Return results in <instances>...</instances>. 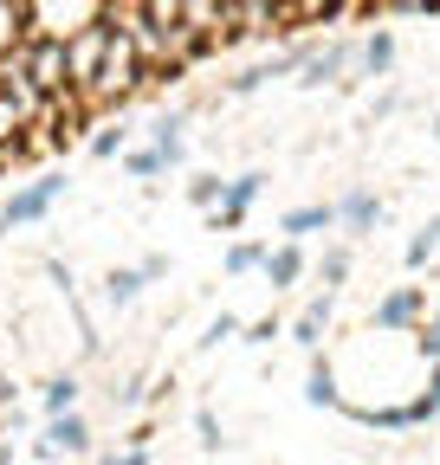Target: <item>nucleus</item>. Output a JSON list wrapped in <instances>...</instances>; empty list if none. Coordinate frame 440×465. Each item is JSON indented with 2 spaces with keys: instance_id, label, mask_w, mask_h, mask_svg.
Here are the masks:
<instances>
[{
  "instance_id": "412c9836",
  "label": "nucleus",
  "mask_w": 440,
  "mask_h": 465,
  "mask_svg": "<svg viewBox=\"0 0 440 465\" xmlns=\"http://www.w3.org/2000/svg\"><path fill=\"white\" fill-rule=\"evenodd\" d=\"M124 168L136 174V182H155V174H162V168H169V155H162V149L149 143V149H130V155H124Z\"/></svg>"
},
{
  "instance_id": "7c9ffc66",
  "label": "nucleus",
  "mask_w": 440,
  "mask_h": 465,
  "mask_svg": "<svg viewBox=\"0 0 440 465\" xmlns=\"http://www.w3.org/2000/svg\"><path fill=\"white\" fill-rule=\"evenodd\" d=\"M0 407H14V381L7 375H0Z\"/></svg>"
},
{
  "instance_id": "c85d7f7f",
  "label": "nucleus",
  "mask_w": 440,
  "mask_h": 465,
  "mask_svg": "<svg viewBox=\"0 0 440 465\" xmlns=\"http://www.w3.org/2000/svg\"><path fill=\"white\" fill-rule=\"evenodd\" d=\"M195 433H201V446H207V452L220 446V427H214V414H201V420H195Z\"/></svg>"
},
{
  "instance_id": "39448f33",
  "label": "nucleus",
  "mask_w": 440,
  "mask_h": 465,
  "mask_svg": "<svg viewBox=\"0 0 440 465\" xmlns=\"http://www.w3.org/2000/svg\"><path fill=\"white\" fill-rule=\"evenodd\" d=\"M59 194H65V174H39L33 188H20V194H14L7 207H0V226L14 232V226H33V220H45Z\"/></svg>"
},
{
  "instance_id": "f8f14e48",
  "label": "nucleus",
  "mask_w": 440,
  "mask_h": 465,
  "mask_svg": "<svg viewBox=\"0 0 440 465\" xmlns=\"http://www.w3.org/2000/svg\"><path fill=\"white\" fill-rule=\"evenodd\" d=\"M382 220V201L369 194V188H350L344 201H337V226H350V232H369Z\"/></svg>"
},
{
  "instance_id": "20e7f679",
  "label": "nucleus",
  "mask_w": 440,
  "mask_h": 465,
  "mask_svg": "<svg viewBox=\"0 0 440 465\" xmlns=\"http://www.w3.org/2000/svg\"><path fill=\"white\" fill-rule=\"evenodd\" d=\"M91 452V427L78 420V407H65V414H45V433L33 446V459H85Z\"/></svg>"
},
{
  "instance_id": "a211bd4d",
  "label": "nucleus",
  "mask_w": 440,
  "mask_h": 465,
  "mask_svg": "<svg viewBox=\"0 0 440 465\" xmlns=\"http://www.w3.org/2000/svg\"><path fill=\"white\" fill-rule=\"evenodd\" d=\"M143 284H149V272H143V265H124V272H110V278H104V298H110V304H130Z\"/></svg>"
},
{
  "instance_id": "4468645a",
  "label": "nucleus",
  "mask_w": 440,
  "mask_h": 465,
  "mask_svg": "<svg viewBox=\"0 0 440 465\" xmlns=\"http://www.w3.org/2000/svg\"><path fill=\"white\" fill-rule=\"evenodd\" d=\"M324 330H330V291H324V298H317V304H311V311H305L298 323H292V342H298V349H311V356H317Z\"/></svg>"
},
{
  "instance_id": "b1692460",
  "label": "nucleus",
  "mask_w": 440,
  "mask_h": 465,
  "mask_svg": "<svg viewBox=\"0 0 440 465\" xmlns=\"http://www.w3.org/2000/svg\"><path fill=\"white\" fill-rule=\"evenodd\" d=\"M220 194H227V182H220V174H188V201H195V207H214Z\"/></svg>"
},
{
  "instance_id": "f3484780",
  "label": "nucleus",
  "mask_w": 440,
  "mask_h": 465,
  "mask_svg": "<svg viewBox=\"0 0 440 465\" xmlns=\"http://www.w3.org/2000/svg\"><path fill=\"white\" fill-rule=\"evenodd\" d=\"M434 252H440V213H434L427 226H415V240H408V252H402V259H408V272H421Z\"/></svg>"
},
{
  "instance_id": "4be33fe9",
  "label": "nucleus",
  "mask_w": 440,
  "mask_h": 465,
  "mask_svg": "<svg viewBox=\"0 0 440 465\" xmlns=\"http://www.w3.org/2000/svg\"><path fill=\"white\" fill-rule=\"evenodd\" d=\"M65 407H78V381L72 375H52L45 381V414H65Z\"/></svg>"
},
{
  "instance_id": "f257e3e1",
  "label": "nucleus",
  "mask_w": 440,
  "mask_h": 465,
  "mask_svg": "<svg viewBox=\"0 0 440 465\" xmlns=\"http://www.w3.org/2000/svg\"><path fill=\"white\" fill-rule=\"evenodd\" d=\"M14 45H20V58H26V72H33V84L45 91V104L52 97H72V52H65V33H45V26H14Z\"/></svg>"
},
{
  "instance_id": "aec40b11",
  "label": "nucleus",
  "mask_w": 440,
  "mask_h": 465,
  "mask_svg": "<svg viewBox=\"0 0 440 465\" xmlns=\"http://www.w3.org/2000/svg\"><path fill=\"white\" fill-rule=\"evenodd\" d=\"M305 401H311V407H337V401H344V394H337V375H330V362H317V369H311Z\"/></svg>"
},
{
  "instance_id": "6ab92c4d",
  "label": "nucleus",
  "mask_w": 440,
  "mask_h": 465,
  "mask_svg": "<svg viewBox=\"0 0 440 465\" xmlns=\"http://www.w3.org/2000/svg\"><path fill=\"white\" fill-rule=\"evenodd\" d=\"M220 265H227L234 278H253V272L265 265V246H259V240H240V246H227V259H220Z\"/></svg>"
},
{
  "instance_id": "9d476101",
  "label": "nucleus",
  "mask_w": 440,
  "mask_h": 465,
  "mask_svg": "<svg viewBox=\"0 0 440 465\" xmlns=\"http://www.w3.org/2000/svg\"><path fill=\"white\" fill-rule=\"evenodd\" d=\"M259 278H265L272 291H292V284L305 278V252H298V240H285V246H265V265H259Z\"/></svg>"
},
{
  "instance_id": "f03ea898",
  "label": "nucleus",
  "mask_w": 440,
  "mask_h": 465,
  "mask_svg": "<svg viewBox=\"0 0 440 465\" xmlns=\"http://www.w3.org/2000/svg\"><path fill=\"white\" fill-rule=\"evenodd\" d=\"M182 14H188V33H195L201 58L240 45V39H234V0H182Z\"/></svg>"
},
{
  "instance_id": "5701e85b",
  "label": "nucleus",
  "mask_w": 440,
  "mask_h": 465,
  "mask_svg": "<svg viewBox=\"0 0 440 465\" xmlns=\"http://www.w3.org/2000/svg\"><path fill=\"white\" fill-rule=\"evenodd\" d=\"M363 14H440V0H356Z\"/></svg>"
},
{
  "instance_id": "423d86ee",
  "label": "nucleus",
  "mask_w": 440,
  "mask_h": 465,
  "mask_svg": "<svg viewBox=\"0 0 440 465\" xmlns=\"http://www.w3.org/2000/svg\"><path fill=\"white\" fill-rule=\"evenodd\" d=\"M104 0H20V20L26 26H45V33H72L85 20H97Z\"/></svg>"
},
{
  "instance_id": "9b49d317",
  "label": "nucleus",
  "mask_w": 440,
  "mask_h": 465,
  "mask_svg": "<svg viewBox=\"0 0 440 465\" xmlns=\"http://www.w3.org/2000/svg\"><path fill=\"white\" fill-rule=\"evenodd\" d=\"M330 226H337V207H330V201L292 207V213L279 220V232H285V240H311V232H330Z\"/></svg>"
},
{
  "instance_id": "a878e982",
  "label": "nucleus",
  "mask_w": 440,
  "mask_h": 465,
  "mask_svg": "<svg viewBox=\"0 0 440 465\" xmlns=\"http://www.w3.org/2000/svg\"><path fill=\"white\" fill-rule=\"evenodd\" d=\"M124 143H130V130H104V136H91V155L110 162V155H124Z\"/></svg>"
},
{
  "instance_id": "7ed1b4c3",
  "label": "nucleus",
  "mask_w": 440,
  "mask_h": 465,
  "mask_svg": "<svg viewBox=\"0 0 440 465\" xmlns=\"http://www.w3.org/2000/svg\"><path fill=\"white\" fill-rule=\"evenodd\" d=\"M292 26H298V20H292L285 0H234V39H240V45L279 39V33H292Z\"/></svg>"
},
{
  "instance_id": "cd10ccee",
  "label": "nucleus",
  "mask_w": 440,
  "mask_h": 465,
  "mask_svg": "<svg viewBox=\"0 0 440 465\" xmlns=\"http://www.w3.org/2000/svg\"><path fill=\"white\" fill-rule=\"evenodd\" d=\"M227 336H240V323H234V317H214V323H207V342H227Z\"/></svg>"
},
{
  "instance_id": "c756f323",
  "label": "nucleus",
  "mask_w": 440,
  "mask_h": 465,
  "mask_svg": "<svg viewBox=\"0 0 440 465\" xmlns=\"http://www.w3.org/2000/svg\"><path fill=\"white\" fill-rule=\"evenodd\" d=\"M272 336H285V330H279V323H272V317H265V323H253V330H246V342H272Z\"/></svg>"
},
{
  "instance_id": "dca6fc26",
  "label": "nucleus",
  "mask_w": 440,
  "mask_h": 465,
  "mask_svg": "<svg viewBox=\"0 0 440 465\" xmlns=\"http://www.w3.org/2000/svg\"><path fill=\"white\" fill-rule=\"evenodd\" d=\"M408 407H415V427H427V420H440V362H427V381L408 394Z\"/></svg>"
},
{
  "instance_id": "1a4fd4ad",
  "label": "nucleus",
  "mask_w": 440,
  "mask_h": 465,
  "mask_svg": "<svg viewBox=\"0 0 440 465\" xmlns=\"http://www.w3.org/2000/svg\"><path fill=\"white\" fill-rule=\"evenodd\" d=\"M350 65H356V52H350L344 39H330V45H311V52L298 58V84H305V91H324V84H337Z\"/></svg>"
},
{
  "instance_id": "6e6552de",
  "label": "nucleus",
  "mask_w": 440,
  "mask_h": 465,
  "mask_svg": "<svg viewBox=\"0 0 440 465\" xmlns=\"http://www.w3.org/2000/svg\"><path fill=\"white\" fill-rule=\"evenodd\" d=\"M259 194H265V174H259V168H253V174H240V182H227V194L207 207V213H214V232H240Z\"/></svg>"
},
{
  "instance_id": "0eeeda50",
  "label": "nucleus",
  "mask_w": 440,
  "mask_h": 465,
  "mask_svg": "<svg viewBox=\"0 0 440 465\" xmlns=\"http://www.w3.org/2000/svg\"><path fill=\"white\" fill-rule=\"evenodd\" d=\"M421 317H427V298H421L415 284H395L389 298H382V304L369 311V330H382V336H408Z\"/></svg>"
},
{
  "instance_id": "bb28decb",
  "label": "nucleus",
  "mask_w": 440,
  "mask_h": 465,
  "mask_svg": "<svg viewBox=\"0 0 440 465\" xmlns=\"http://www.w3.org/2000/svg\"><path fill=\"white\" fill-rule=\"evenodd\" d=\"M421 356H427V362H440V304H434V323L421 317Z\"/></svg>"
},
{
  "instance_id": "2eb2a0df",
  "label": "nucleus",
  "mask_w": 440,
  "mask_h": 465,
  "mask_svg": "<svg viewBox=\"0 0 440 465\" xmlns=\"http://www.w3.org/2000/svg\"><path fill=\"white\" fill-rule=\"evenodd\" d=\"M356 65H363V78H389V65H395V33H369V45L356 52Z\"/></svg>"
},
{
  "instance_id": "393cba45",
  "label": "nucleus",
  "mask_w": 440,
  "mask_h": 465,
  "mask_svg": "<svg viewBox=\"0 0 440 465\" xmlns=\"http://www.w3.org/2000/svg\"><path fill=\"white\" fill-rule=\"evenodd\" d=\"M317 278H324V291H337V284L350 278V252H344V246H330L324 265H317Z\"/></svg>"
},
{
  "instance_id": "ddd939ff",
  "label": "nucleus",
  "mask_w": 440,
  "mask_h": 465,
  "mask_svg": "<svg viewBox=\"0 0 440 465\" xmlns=\"http://www.w3.org/2000/svg\"><path fill=\"white\" fill-rule=\"evenodd\" d=\"M155 149L169 155V168H182V155H188V143H182V130H188V110H169V116H155Z\"/></svg>"
},
{
  "instance_id": "2f4dec72",
  "label": "nucleus",
  "mask_w": 440,
  "mask_h": 465,
  "mask_svg": "<svg viewBox=\"0 0 440 465\" xmlns=\"http://www.w3.org/2000/svg\"><path fill=\"white\" fill-rule=\"evenodd\" d=\"M434 143H440V116H434Z\"/></svg>"
}]
</instances>
